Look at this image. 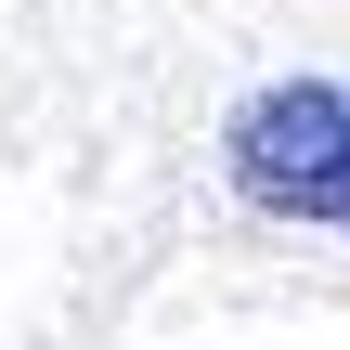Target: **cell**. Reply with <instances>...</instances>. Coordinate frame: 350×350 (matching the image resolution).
<instances>
[{
  "label": "cell",
  "instance_id": "obj_1",
  "mask_svg": "<svg viewBox=\"0 0 350 350\" xmlns=\"http://www.w3.org/2000/svg\"><path fill=\"white\" fill-rule=\"evenodd\" d=\"M221 169H234L247 208L350 234V91H338V78H273L260 104H234Z\"/></svg>",
  "mask_w": 350,
  "mask_h": 350
}]
</instances>
